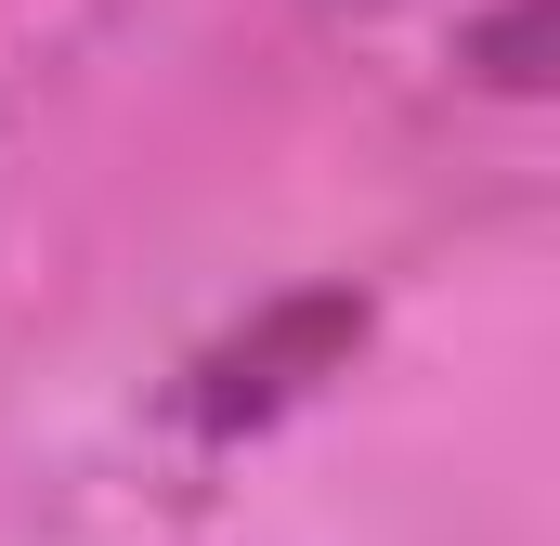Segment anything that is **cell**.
<instances>
[{"label": "cell", "mask_w": 560, "mask_h": 546, "mask_svg": "<svg viewBox=\"0 0 560 546\" xmlns=\"http://www.w3.org/2000/svg\"><path fill=\"white\" fill-rule=\"evenodd\" d=\"M326 13H365V0H326Z\"/></svg>", "instance_id": "1"}]
</instances>
